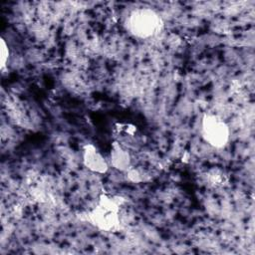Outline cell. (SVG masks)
<instances>
[{
    "label": "cell",
    "instance_id": "6da1fadb",
    "mask_svg": "<svg viewBox=\"0 0 255 255\" xmlns=\"http://www.w3.org/2000/svg\"><path fill=\"white\" fill-rule=\"evenodd\" d=\"M124 203L121 196L102 194L96 206L88 213L87 218L93 226L101 231L114 232L120 228V211Z\"/></svg>",
    "mask_w": 255,
    "mask_h": 255
},
{
    "label": "cell",
    "instance_id": "7a4b0ae2",
    "mask_svg": "<svg viewBox=\"0 0 255 255\" xmlns=\"http://www.w3.org/2000/svg\"><path fill=\"white\" fill-rule=\"evenodd\" d=\"M128 28L134 37L147 39L159 33L162 20L151 8H137L129 14Z\"/></svg>",
    "mask_w": 255,
    "mask_h": 255
},
{
    "label": "cell",
    "instance_id": "3957f363",
    "mask_svg": "<svg viewBox=\"0 0 255 255\" xmlns=\"http://www.w3.org/2000/svg\"><path fill=\"white\" fill-rule=\"evenodd\" d=\"M201 132L204 140L213 147H224L230 136L227 124L216 115H205L201 121Z\"/></svg>",
    "mask_w": 255,
    "mask_h": 255
},
{
    "label": "cell",
    "instance_id": "277c9868",
    "mask_svg": "<svg viewBox=\"0 0 255 255\" xmlns=\"http://www.w3.org/2000/svg\"><path fill=\"white\" fill-rule=\"evenodd\" d=\"M84 165L91 171L96 173H106L110 163L93 143H88L83 148Z\"/></svg>",
    "mask_w": 255,
    "mask_h": 255
},
{
    "label": "cell",
    "instance_id": "5b68a950",
    "mask_svg": "<svg viewBox=\"0 0 255 255\" xmlns=\"http://www.w3.org/2000/svg\"><path fill=\"white\" fill-rule=\"evenodd\" d=\"M110 164L121 171H128L130 168L131 157L128 150L120 142L114 141L110 151Z\"/></svg>",
    "mask_w": 255,
    "mask_h": 255
},
{
    "label": "cell",
    "instance_id": "8992f818",
    "mask_svg": "<svg viewBox=\"0 0 255 255\" xmlns=\"http://www.w3.org/2000/svg\"><path fill=\"white\" fill-rule=\"evenodd\" d=\"M10 51L7 43L3 38H1V45H0V68L1 70H4V68L7 65V62L9 60Z\"/></svg>",
    "mask_w": 255,
    "mask_h": 255
}]
</instances>
